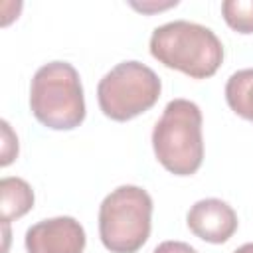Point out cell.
Wrapping results in <instances>:
<instances>
[{
    "label": "cell",
    "instance_id": "6da1fadb",
    "mask_svg": "<svg viewBox=\"0 0 253 253\" xmlns=\"http://www.w3.org/2000/svg\"><path fill=\"white\" fill-rule=\"evenodd\" d=\"M148 47L162 65L192 79L211 77L223 61V45L215 32L188 20H174L154 28Z\"/></svg>",
    "mask_w": 253,
    "mask_h": 253
},
{
    "label": "cell",
    "instance_id": "7a4b0ae2",
    "mask_svg": "<svg viewBox=\"0 0 253 253\" xmlns=\"http://www.w3.org/2000/svg\"><path fill=\"white\" fill-rule=\"evenodd\" d=\"M152 148L170 174H196L204 160L200 107L188 99H172L152 128Z\"/></svg>",
    "mask_w": 253,
    "mask_h": 253
},
{
    "label": "cell",
    "instance_id": "3957f363",
    "mask_svg": "<svg viewBox=\"0 0 253 253\" xmlns=\"http://www.w3.org/2000/svg\"><path fill=\"white\" fill-rule=\"evenodd\" d=\"M32 115L51 130H71L85 121V97L77 69L67 61L42 65L30 83Z\"/></svg>",
    "mask_w": 253,
    "mask_h": 253
},
{
    "label": "cell",
    "instance_id": "277c9868",
    "mask_svg": "<svg viewBox=\"0 0 253 253\" xmlns=\"http://www.w3.org/2000/svg\"><path fill=\"white\" fill-rule=\"evenodd\" d=\"M152 229V198L132 184L115 188L99 206V237L111 253H136Z\"/></svg>",
    "mask_w": 253,
    "mask_h": 253
},
{
    "label": "cell",
    "instance_id": "5b68a950",
    "mask_svg": "<svg viewBox=\"0 0 253 253\" xmlns=\"http://www.w3.org/2000/svg\"><path fill=\"white\" fill-rule=\"evenodd\" d=\"M160 77L140 61H121L97 85V101L105 117L125 123L152 109L160 97Z\"/></svg>",
    "mask_w": 253,
    "mask_h": 253
},
{
    "label": "cell",
    "instance_id": "8992f818",
    "mask_svg": "<svg viewBox=\"0 0 253 253\" xmlns=\"http://www.w3.org/2000/svg\"><path fill=\"white\" fill-rule=\"evenodd\" d=\"M85 243V229L71 215L42 219L28 227L24 237L28 253H83Z\"/></svg>",
    "mask_w": 253,
    "mask_h": 253
},
{
    "label": "cell",
    "instance_id": "52a82bcc",
    "mask_svg": "<svg viewBox=\"0 0 253 253\" xmlns=\"http://www.w3.org/2000/svg\"><path fill=\"white\" fill-rule=\"evenodd\" d=\"M186 223L196 237L215 245L231 239L239 225L235 210L227 202L217 198H206L196 202L188 210Z\"/></svg>",
    "mask_w": 253,
    "mask_h": 253
},
{
    "label": "cell",
    "instance_id": "ba28073f",
    "mask_svg": "<svg viewBox=\"0 0 253 253\" xmlns=\"http://www.w3.org/2000/svg\"><path fill=\"white\" fill-rule=\"evenodd\" d=\"M32 208H34V190L26 180L18 176H6L0 180V211L4 223L20 219Z\"/></svg>",
    "mask_w": 253,
    "mask_h": 253
},
{
    "label": "cell",
    "instance_id": "9c48e42d",
    "mask_svg": "<svg viewBox=\"0 0 253 253\" xmlns=\"http://www.w3.org/2000/svg\"><path fill=\"white\" fill-rule=\"evenodd\" d=\"M225 101L235 115L253 121V67L239 69L227 79Z\"/></svg>",
    "mask_w": 253,
    "mask_h": 253
},
{
    "label": "cell",
    "instance_id": "30bf717a",
    "mask_svg": "<svg viewBox=\"0 0 253 253\" xmlns=\"http://www.w3.org/2000/svg\"><path fill=\"white\" fill-rule=\"evenodd\" d=\"M221 14L237 34H253V0H225L221 2Z\"/></svg>",
    "mask_w": 253,
    "mask_h": 253
},
{
    "label": "cell",
    "instance_id": "8fae6325",
    "mask_svg": "<svg viewBox=\"0 0 253 253\" xmlns=\"http://www.w3.org/2000/svg\"><path fill=\"white\" fill-rule=\"evenodd\" d=\"M2 140H4V144H2V160H0V164L8 166L18 156V136L12 132V128H10V125L6 121H2Z\"/></svg>",
    "mask_w": 253,
    "mask_h": 253
},
{
    "label": "cell",
    "instance_id": "7c38bea8",
    "mask_svg": "<svg viewBox=\"0 0 253 253\" xmlns=\"http://www.w3.org/2000/svg\"><path fill=\"white\" fill-rule=\"evenodd\" d=\"M152 253H198V251L184 241H162L160 245L154 247Z\"/></svg>",
    "mask_w": 253,
    "mask_h": 253
},
{
    "label": "cell",
    "instance_id": "4fadbf2b",
    "mask_svg": "<svg viewBox=\"0 0 253 253\" xmlns=\"http://www.w3.org/2000/svg\"><path fill=\"white\" fill-rule=\"evenodd\" d=\"M233 253H253V243H243V245L237 247Z\"/></svg>",
    "mask_w": 253,
    "mask_h": 253
}]
</instances>
